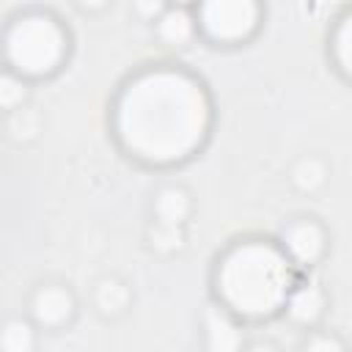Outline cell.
<instances>
[{
    "label": "cell",
    "mask_w": 352,
    "mask_h": 352,
    "mask_svg": "<svg viewBox=\"0 0 352 352\" xmlns=\"http://www.w3.org/2000/svg\"><path fill=\"white\" fill-rule=\"evenodd\" d=\"M94 300H96V308H99L102 314L116 316V314H121V311L126 308V302H129V292H126V286H124L121 280L107 278V280H102V283L96 286Z\"/></svg>",
    "instance_id": "8fae6325"
},
{
    "label": "cell",
    "mask_w": 352,
    "mask_h": 352,
    "mask_svg": "<svg viewBox=\"0 0 352 352\" xmlns=\"http://www.w3.org/2000/svg\"><path fill=\"white\" fill-rule=\"evenodd\" d=\"M74 314V297L63 286H44L33 297V316L44 327H60Z\"/></svg>",
    "instance_id": "8992f818"
},
{
    "label": "cell",
    "mask_w": 352,
    "mask_h": 352,
    "mask_svg": "<svg viewBox=\"0 0 352 352\" xmlns=\"http://www.w3.org/2000/svg\"><path fill=\"white\" fill-rule=\"evenodd\" d=\"M154 214H157V223H173V226H182L190 214V198L184 190L179 187H165L157 192L154 198Z\"/></svg>",
    "instance_id": "30bf717a"
},
{
    "label": "cell",
    "mask_w": 352,
    "mask_h": 352,
    "mask_svg": "<svg viewBox=\"0 0 352 352\" xmlns=\"http://www.w3.org/2000/svg\"><path fill=\"white\" fill-rule=\"evenodd\" d=\"M283 245H286V253L297 264H314L324 253V234L316 223L302 220V223H294V226L286 228Z\"/></svg>",
    "instance_id": "5b68a950"
},
{
    "label": "cell",
    "mask_w": 352,
    "mask_h": 352,
    "mask_svg": "<svg viewBox=\"0 0 352 352\" xmlns=\"http://www.w3.org/2000/svg\"><path fill=\"white\" fill-rule=\"evenodd\" d=\"M0 346L8 349V352H30L36 346V336H33V327L22 319H11L3 324L0 330Z\"/></svg>",
    "instance_id": "4fadbf2b"
},
{
    "label": "cell",
    "mask_w": 352,
    "mask_h": 352,
    "mask_svg": "<svg viewBox=\"0 0 352 352\" xmlns=\"http://www.w3.org/2000/svg\"><path fill=\"white\" fill-rule=\"evenodd\" d=\"M192 30H195V22L184 8H165L157 16V33L165 44L182 47L192 38Z\"/></svg>",
    "instance_id": "ba28073f"
},
{
    "label": "cell",
    "mask_w": 352,
    "mask_h": 352,
    "mask_svg": "<svg viewBox=\"0 0 352 352\" xmlns=\"http://www.w3.org/2000/svg\"><path fill=\"white\" fill-rule=\"evenodd\" d=\"M176 3H179V6H182V3H190V0H176Z\"/></svg>",
    "instance_id": "44dd1931"
},
{
    "label": "cell",
    "mask_w": 352,
    "mask_h": 352,
    "mask_svg": "<svg viewBox=\"0 0 352 352\" xmlns=\"http://www.w3.org/2000/svg\"><path fill=\"white\" fill-rule=\"evenodd\" d=\"M25 102V82L14 74H0V107L14 110Z\"/></svg>",
    "instance_id": "2e32d148"
},
{
    "label": "cell",
    "mask_w": 352,
    "mask_h": 352,
    "mask_svg": "<svg viewBox=\"0 0 352 352\" xmlns=\"http://www.w3.org/2000/svg\"><path fill=\"white\" fill-rule=\"evenodd\" d=\"M165 3L168 0H135V11L146 19H157L165 11Z\"/></svg>",
    "instance_id": "ac0fdd59"
},
{
    "label": "cell",
    "mask_w": 352,
    "mask_h": 352,
    "mask_svg": "<svg viewBox=\"0 0 352 352\" xmlns=\"http://www.w3.org/2000/svg\"><path fill=\"white\" fill-rule=\"evenodd\" d=\"M305 346H308L311 352H338V349H341V344H338L336 338H327V336L314 338V341H308Z\"/></svg>",
    "instance_id": "d6986e66"
},
{
    "label": "cell",
    "mask_w": 352,
    "mask_h": 352,
    "mask_svg": "<svg viewBox=\"0 0 352 352\" xmlns=\"http://www.w3.org/2000/svg\"><path fill=\"white\" fill-rule=\"evenodd\" d=\"M201 30L214 41H242L256 30V0H201Z\"/></svg>",
    "instance_id": "277c9868"
},
{
    "label": "cell",
    "mask_w": 352,
    "mask_h": 352,
    "mask_svg": "<svg viewBox=\"0 0 352 352\" xmlns=\"http://www.w3.org/2000/svg\"><path fill=\"white\" fill-rule=\"evenodd\" d=\"M324 179H327V168H324V162L316 160V157L300 160V162L294 165V170H292V182H294V187L302 190V192L319 190V187L324 184Z\"/></svg>",
    "instance_id": "7c38bea8"
},
{
    "label": "cell",
    "mask_w": 352,
    "mask_h": 352,
    "mask_svg": "<svg viewBox=\"0 0 352 352\" xmlns=\"http://www.w3.org/2000/svg\"><path fill=\"white\" fill-rule=\"evenodd\" d=\"M8 132H11V138H16V140H30V138H36V132H38V116H36V110H30V107H14L11 110V118H8Z\"/></svg>",
    "instance_id": "5bb4252c"
},
{
    "label": "cell",
    "mask_w": 352,
    "mask_h": 352,
    "mask_svg": "<svg viewBox=\"0 0 352 352\" xmlns=\"http://www.w3.org/2000/svg\"><path fill=\"white\" fill-rule=\"evenodd\" d=\"M3 50L8 63L25 77H44L63 60L66 36L52 16L25 14L6 30Z\"/></svg>",
    "instance_id": "3957f363"
},
{
    "label": "cell",
    "mask_w": 352,
    "mask_h": 352,
    "mask_svg": "<svg viewBox=\"0 0 352 352\" xmlns=\"http://www.w3.org/2000/svg\"><path fill=\"white\" fill-rule=\"evenodd\" d=\"M292 272L286 258L261 242L234 248L217 267V292L223 302L245 316L272 314L289 292Z\"/></svg>",
    "instance_id": "7a4b0ae2"
},
{
    "label": "cell",
    "mask_w": 352,
    "mask_h": 352,
    "mask_svg": "<svg viewBox=\"0 0 352 352\" xmlns=\"http://www.w3.org/2000/svg\"><path fill=\"white\" fill-rule=\"evenodd\" d=\"M283 302H286L289 316L300 324H314L322 316V308H324V297L316 286H302V289L292 292L289 300H283Z\"/></svg>",
    "instance_id": "9c48e42d"
},
{
    "label": "cell",
    "mask_w": 352,
    "mask_h": 352,
    "mask_svg": "<svg viewBox=\"0 0 352 352\" xmlns=\"http://www.w3.org/2000/svg\"><path fill=\"white\" fill-rule=\"evenodd\" d=\"M151 239V248L160 250V253H173L182 248L184 242V234H182V226H173V223H157L148 234Z\"/></svg>",
    "instance_id": "9a60e30c"
},
{
    "label": "cell",
    "mask_w": 352,
    "mask_h": 352,
    "mask_svg": "<svg viewBox=\"0 0 352 352\" xmlns=\"http://www.w3.org/2000/svg\"><path fill=\"white\" fill-rule=\"evenodd\" d=\"M209 102L201 85L179 72H146L118 102V138L146 162L187 157L206 135Z\"/></svg>",
    "instance_id": "6da1fadb"
},
{
    "label": "cell",
    "mask_w": 352,
    "mask_h": 352,
    "mask_svg": "<svg viewBox=\"0 0 352 352\" xmlns=\"http://www.w3.org/2000/svg\"><path fill=\"white\" fill-rule=\"evenodd\" d=\"M336 60L344 74H349V19H341L336 30Z\"/></svg>",
    "instance_id": "e0dca14e"
},
{
    "label": "cell",
    "mask_w": 352,
    "mask_h": 352,
    "mask_svg": "<svg viewBox=\"0 0 352 352\" xmlns=\"http://www.w3.org/2000/svg\"><path fill=\"white\" fill-rule=\"evenodd\" d=\"M82 8H88V11H96V8H104L107 6V0H77Z\"/></svg>",
    "instance_id": "ffe728a7"
},
{
    "label": "cell",
    "mask_w": 352,
    "mask_h": 352,
    "mask_svg": "<svg viewBox=\"0 0 352 352\" xmlns=\"http://www.w3.org/2000/svg\"><path fill=\"white\" fill-rule=\"evenodd\" d=\"M204 330H206V346L214 352H231L242 344V336L234 324V319L223 308H209L204 316Z\"/></svg>",
    "instance_id": "52a82bcc"
}]
</instances>
